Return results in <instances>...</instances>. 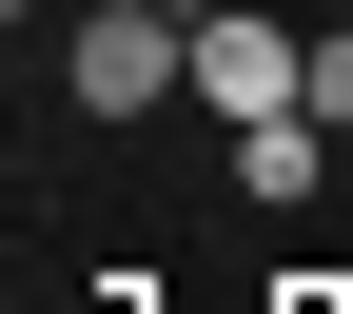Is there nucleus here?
Returning a JSON list of instances; mask_svg holds the SVG:
<instances>
[{"label": "nucleus", "instance_id": "1", "mask_svg": "<svg viewBox=\"0 0 353 314\" xmlns=\"http://www.w3.org/2000/svg\"><path fill=\"white\" fill-rule=\"evenodd\" d=\"M176 79H196V20H176V0H79L59 20V99L79 118H157Z\"/></svg>", "mask_w": 353, "mask_h": 314}, {"label": "nucleus", "instance_id": "2", "mask_svg": "<svg viewBox=\"0 0 353 314\" xmlns=\"http://www.w3.org/2000/svg\"><path fill=\"white\" fill-rule=\"evenodd\" d=\"M196 99L236 118V138H255V118H314V39L255 20V0H216V20H196Z\"/></svg>", "mask_w": 353, "mask_h": 314}, {"label": "nucleus", "instance_id": "3", "mask_svg": "<svg viewBox=\"0 0 353 314\" xmlns=\"http://www.w3.org/2000/svg\"><path fill=\"white\" fill-rule=\"evenodd\" d=\"M314 177H334V118H255V138H236V197H275V216H294Z\"/></svg>", "mask_w": 353, "mask_h": 314}, {"label": "nucleus", "instance_id": "4", "mask_svg": "<svg viewBox=\"0 0 353 314\" xmlns=\"http://www.w3.org/2000/svg\"><path fill=\"white\" fill-rule=\"evenodd\" d=\"M314 118H334V138H353V0H334V20H314Z\"/></svg>", "mask_w": 353, "mask_h": 314}, {"label": "nucleus", "instance_id": "5", "mask_svg": "<svg viewBox=\"0 0 353 314\" xmlns=\"http://www.w3.org/2000/svg\"><path fill=\"white\" fill-rule=\"evenodd\" d=\"M255 314H353V275H275V295H255Z\"/></svg>", "mask_w": 353, "mask_h": 314}, {"label": "nucleus", "instance_id": "6", "mask_svg": "<svg viewBox=\"0 0 353 314\" xmlns=\"http://www.w3.org/2000/svg\"><path fill=\"white\" fill-rule=\"evenodd\" d=\"M0 20H20V39H39V0H0Z\"/></svg>", "mask_w": 353, "mask_h": 314}, {"label": "nucleus", "instance_id": "7", "mask_svg": "<svg viewBox=\"0 0 353 314\" xmlns=\"http://www.w3.org/2000/svg\"><path fill=\"white\" fill-rule=\"evenodd\" d=\"M176 20H216V0H176Z\"/></svg>", "mask_w": 353, "mask_h": 314}]
</instances>
